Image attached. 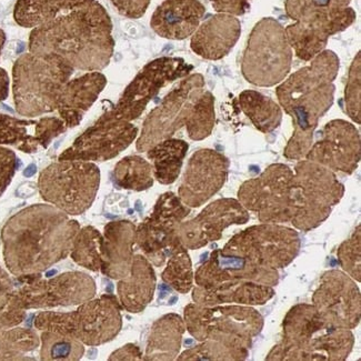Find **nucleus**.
<instances>
[{
  "instance_id": "nucleus-1",
  "label": "nucleus",
  "mask_w": 361,
  "mask_h": 361,
  "mask_svg": "<svg viewBox=\"0 0 361 361\" xmlns=\"http://www.w3.org/2000/svg\"><path fill=\"white\" fill-rule=\"evenodd\" d=\"M80 226L53 204H32L4 226V258L16 277L40 275L71 255Z\"/></svg>"
},
{
  "instance_id": "nucleus-2",
  "label": "nucleus",
  "mask_w": 361,
  "mask_h": 361,
  "mask_svg": "<svg viewBox=\"0 0 361 361\" xmlns=\"http://www.w3.org/2000/svg\"><path fill=\"white\" fill-rule=\"evenodd\" d=\"M28 48L29 53L51 56L73 69L102 71L114 55L113 23L94 0L32 28Z\"/></svg>"
},
{
  "instance_id": "nucleus-3",
  "label": "nucleus",
  "mask_w": 361,
  "mask_h": 361,
  "mask_svg": "<svg viewBox=\"0 0 361 361\" xmlns=\"http://www.w3.org/2000/svg\"><path fill=\"white\" fill-rule=\"evenodd\" d=\"M339 67V57L325 49L277 87L280 106L293 119V136L283 152L287 159L301 160L312 148L318 123L333 106Z\"/></svg>"
},
{
  "instance_id": "nucleus-4",
  "label": "nucleus",
  "mask_w": 361,
  "mask_h": 361,
  "mask_svg": "<svg viewBox=\"0 0 361 361\" xmlns=\"http://www.w3.org/2000/svg\"><path fill=\"white\" fill-rule=\"evenodd\" d=\"M353 343L351 330L329 325L312 305L300 304L286 314L281 341L266 359L343 361L348 358Z\"/></svg>"
},
{
  "instance_id": "nucleus-5",
  "label": "nucleus",
  "mask_w": 361,
  "mask_h": 361,
  "mask_svg": "<svg viewBox=\"0 0 361 361\" xmlns=\"http://www.w3.org/2000/svg\"><path fill=\"white\" fill-rule=\"evenodd\" d=\"M75 69L51 56L24 54L13 68V94L17 113L35 118L57 110L61 90Z\"/></svg>"
},
{
  "instance_id": "nucleus-6",
  "label": "nucleus",
  "mask_w": 361,
  "mask_h": 361,
  "mask_svg": "<svg viewBox=\"0 0 361 361\" xmlns=\"http://www.w3.org/2000/svg\"><path fill=\"white\" fill-rule=\"evenodd\" d=\"M343 194L345 186L334 171L310 160H300L291 179L289 223L301 231L319 227Z\"/></svg>"
},
{
  "instance_id": "nucleus-7",
  "label": "nucleus",
  "mask_w": 361,
  "mask_h": 361,
  "mask_svg": "<svg viewBox=\"0 0 361 361\" xmlns=\"http://www.w3.org/2000/svg\"><path fill=\"white\" fill-rule=\"evenodd\" d=\"M121 302L115 295H104L79 305L71 312H40L35 327L69 336L86 345H100L117 337L123 327Z\"/></svg>"
},
{
  "instance_id": "nucleus-8",
  "label": "nucleus",
  "mask_w": 361,
  "mask_h": 361,
  "mask_svg": "<svg viewBox=\"0 0 361 361\" xmlns=\"http://www.w3.org/2000/svg\"><path fill=\"white\" fill-rule=\"evenodd\" d=\"M185 326L196 341H215L249 349L262 333L264 318L252 306L190 304L185 308Z\"/></svg>"
},
{
  "instance_id": "nucleus-9",
  "label": "nucleus",
  "mask_w": 361,
  "mask_h": 361,
  "mask_svg": "<svg viewBox=\"0 0 361 361\" xmlns=\"http://www.w3.org/2000/svg\"><path fill=\"white\" fill-rule=\"evenodd\" d=\"M293 49L285 28L274 18L257 23L249 36L241 61V73L249 84L272 87L290 73Z\"/></svg>"
},
{
  "instance_id": "nucleus-10",
  "label": "nucleus",
  "mask_w": 361,
  "mask_h": 361,
  "mask_svg": "<svg viewBox=\"0 0 361 361\" xmlns=\"http://www.w3.org/2000/svg\"><path fill=\"white\" fill-rule=\"evenodd\" d=\"M100 185L98 166L82 160H58L40 173V196L67 215L78 216L92 207Z\"/></svg>"
},
{
  "instance_id": "nucleus-11",
  "label": "nucleus",
  "mask_w": 361,
  "mask_h": 361,
  "mask_svg": "<svg viewBox=\"0 0 361 361\" xmlns=\"http://www.w3.org/2000/svg\"><path fill=\"white\" fill-rule=\"evenodd\" d=\"M300 246V237L296 231L280 224L262 223L233 235L221 252L280 269L296 259Z\"/></svg>"
},
{
  "instance_id": "nucleus-12",
  "label": "nucleus",
  "mask_w": 361,
  "mask_h": 361,
  "mask_svg": "<svg viewBox=\"0 0 361 361\" xmlns=\"http://www.w3.org/2000/svg\"><path fill=\"white\" fill-rule=\"evenodd\" d=\"M194 66L183 58L161 57L147 63L127 86L115 107L98 121H131L140 117L147 106L166 85L190 75Z\"/></svg>"
},
{
  "instance_id": "nucleus-13",
  "label": "nucleus",
  "mask_w": 361,
  "mask_h": 361,
  "mask_svg": "<svg viewBox=\"0 0 361 361\" xmlns=\"http://www.w3.org/2000/svg\"><path fill=\"white\" fill-rule=\"evenodd\" d=\"M204 86L206 82L200 73L185 77L147 116L140 136L137 139V150L146 152L186 126L195 104L204 92Z\"/></svg>"
},
{
  "instance_id": "nucleus-14",
  "label": "nucleus",
  "mask_w": 361,
  "mask_h": 361,
  "mask_svg": "<svg viewBox=\"0 0 361 361\" xmlns=\"http://www.w3.org/2000/svg\"><path fill=\"white\" fill-rule=\"evenodd\" d=\"M189 214L190 208L168 191L158 198L149 217L136 228L137 246L156 267H163L178 244L177 231Z\"/></svg>"
},
{
  "instance_id": "nucleus-15",
  "label": "nucleus",
  "mask_w": 361,
  "mask_h": 361,
  "mask_svg": "<svg viewBox=\"0 0 361 361\" xmlns=\"http://www.w3.org/2000/svg\"><path fill=\"white\" fill-rule=\"evenodd\" d=\"M293 176V169L287 165H270L262 175L241 185L238 202L248 212H256L260 223H289V194Z\"/></svg>"
},
{
  "instance_id": "nucleus-16",
  "label": "nucleus",
  "mask_w": 361,
  "mask_h": 361,
  "mask_svg": "<svg viewBox=\"0 0 361 361\" xmlns=\"http://www.w3.org/2000/svg\"><path fill=\"white\" fill-rule=\"evenodd\" d=\"M96 283L86 272L69 271L50 279H36L25 283L15 291L19 304L26 309L79 306L94 298Z\"/></svg>"
},
{
  "instance_id": "nucleus-17",
  "label": "nucleus",
  "mask_w": 361,
  "mask_h": 361,
  "mask_svg": "<svg viewBox=\"0 0 361 361\" xmlns=\"http://www.w3.org/2000/svg\"><path fill=\"white\" fill-rule=\"evenodd\" d=\"M312 306L334 327L353 330L361 318V295L356 280L341 270H329L320 278Z\"/></svg>"
},
{
  "instance_id": "nucleus-18",
  "label": "nucleus",
  "mask_w": 361,
  "mask_h": 361,
  "mask_svg": "<svg viewBox=\"0 0 361 361\" xmlns=\"http://www.w3.org/2000/svg\"><path fill=\"white\" fill-rule=\"evenodd\" d=\"M138 136V128L129 121H97L59 156V160L102 163L117 157Z\"/></svg>"
},
{
  "instance_id": "nucleus-19",
  "label": "nucleus",
  "mask_w": 361,
  "mask_h": 361,
  "mask_svg": "<svg viewBox=\"0 0 361 361\" xmlns=\"http://www.w3.org/2000/svg\"><path fill=\"white\" fill-rule=\"evenodd\" d=\"M231 161L214 149H199L191 156L178 189L189 208H198L212 199L227 181Z\"/></svg>"
},
{
  "instance_id": "nucleus-20",
  "label": "nucleus",
  "mask_w": 361,
  "mask_h": 361,
  "mask_svg": "<svg viewBox=\"0 0 361 361\" xmlns=\"http://www.w3.org/2000/svg\"><path fill=\"white\" fill-rule=\"evenodd\" d=\"M360 157L358 129L348 121L335 119L324 127L305 158L334 173L351 175L358 168Z\"/></svg>"
},
{
  "instance_id": "nucleus-21",
  "label": "nucleus",
  "mask_w": 361,
  "mask_h": 361,
  "mask_svg": "<svg viewBox=\"0 0 361 361\" xmlns=\"http://www.w3.org/2000/svg\"><path fill=\"white\" fill-rule=\"evenodd\" d=\"M249 218L248 210L237 199H218L194 219L183 221L177 231V237L185 248L200 249L219 240L224 231L231 226L248 223Z\"/></svg>"
},
{
  "instance_id": "nucleus-22",
  "label": "nucleus",
  "mask_w": 361,
  "mask_h": 361,
  "mask_svg": "<svg viewBox=\"0 0 361 361\" xmlns=\"http://www.w3.org/2000/svg\"><path fill=\"white\" fill-rule=\"evenodd\" d=\"M194 279L196 286L204 289L243 281L274 287L279 283V272L275 268L266 267L243 257L224 254L221 249H217L197 269Z\"/></svg>"
},
{
  "instance_id": "nucleus-23",
  "label": "nucleus",
  "mask_w": 361,
  "mask_h": 361,
  "mask_svg": "<svg viewBox=\"0 0 361 361\" xmlns=\"http://www.w3.org/2000/svg\"><path fill=\"white\" fill-rule=\"evenodd\" d=\"M356 18V11L350 7L318 13L287 27L286 35L297 57L310 61L326 49L330 37L345 30Z\"/></svg>"
},
{
  "instance_id": "nucleus-24",
  "label": "nucleus",
  "mask_w": 361,
  "mask_h": 361,
  "mask_svg": "<svg viewBox=\"0 0 361 361\" xmlns=\"http://www.w3.org/2000/svg\"><path fill=\"white\" fill-rule=\"evenodd\" d=\"M241 35L238 18L218 13L199 26L191 38L190 47L207 61H220L231 53Z\"/></svg>"
},
{
  "instance_id": "nucleus-25",
  "label": "nucleus",
  "mask_w": 361,
  "mask_h": 361,
  "mask_svg": "<svg viewBox=\"0 0 361 361\" xmlns=\"http://www.w3.org/2000/svg\"><path fill=\"white\" fill-rule=\"evenodd\" d=\"M136 244V226L128 220H117L106 225L102 235L100 271L111 279H123L130 272Z\"/></svg>"
},
{
  "instance_id": "nucleus-26",
  "label": "nucleus",
  "mask_w": 361,
  "mask_h": 361,
  "mask_svg": "<svg viewBox=\"0 0 361 361\" xmlns=\"http://www.w3.org/2000/svg\"><path fill=\"white\" fill-rule=\"evenodd\" d=\"M204 13L199 0H165L154 11L150 26L166 39H186L200 26Z\"/></svg>"
},
{
  "instance_id": "nucleus-27",
  "label": "nucleus",
  "mask_w": 361,
  "mask_h": 361,
  "mask_svg": "<svg viewBox=\"0 0 361 361\" xmlns=\"http://www.w3.org/2000/svg\"><path fill=\"white\" fill-rule=\"evenodd\" d=\"M107 79L99 71L71 79L61 90L57 111L67 128H73L82 123L85 114L90 109L105 90Z\"/></svg>"
},
{
  "instance_id": "nucleus-28",
  "label": "nucleus",
  "mask_w": 361,
  "mask_h": 361,
  "mask_svg": "<svg viewBox=\"0 0 361 361\" xmlns=\"http://www.w3.org/2000/svg\"><path fill=\"white\" fill-rule=\"evenodd\" d=\"M157 278L152 264L144 255H135L128 276L119 279L118 300L131 314L144 312L154 299Z\"/></svg>"
},
{
  "instance_id": "nucleus-29",
  "label": "nucleus",
  "mask_w": 361,
  "mask_h": 361,
  "mask_svg": "<svg viewBox=\"0 0 361 361\" xmlns=\"http://www.w3.org/2000/svg\"><path fill=\"white\" fill-rule=\"evenodd\" d=\"M192 300L200 306L217 305H244V306H262L267 304L275 296V290L269 286L243 281L226 283L215 288L204 289L192 287Z\"/></svg>"
},
{
  "instance_id": "nucleus-30",
  "label": "nucleus",
  "mask_w": 361,
  "mask_h": 361,
  "mask_svg": "<svg viewBox=\"0 0 361 361\" xmlns=\"http://www.w3.org/2000/svg\"><path fill=\"white\" fill-rule=\"evenodd\" d=\"M185 331L186 326L179 314H168L159 318L150 330L144 360L169 361L177 358Z\"/></svg>"
},
{
  "instance_id": "nucleus-31",
  "label": "nucleus",
  "mask_w": 361,
  "mask_h": 361,
  "mask_svg": "<svg viewBox=\"0 0 361 361\" xmlns=\"http://www.w3.org/2000/svg\"><path fill=\"white\" fill-rule=\"evenodd\" d=\"M92 1L94 0H18L13 9V19L19 26L35 28Z\"/></svg>"
},
{
  "instance_id": "nucleus-32",
  "label": "nucleus",
  "mask_w": 361,
  "mask_h": 361,
  "mask_svg": "<svg viewBox=\"0 0 361 361\" xmlns=\"http://www.w3.org/2000/svg\"><path fill=\"white\" fill-rule=\"evenodd\" d=\"M189 145L181 139L168 138L147 150L152 160L154 177L161 185H171L178 179Z\"/></svg>"
},
{
  "instance_id": "nucleus-33",
  "label": "nucleus",
  "mask_w": 361,
  "mask_h": 361,
  "mask_svg": "<svg viewBox=\"0 0 361 361\" xmlns=\"http://www.w3.org/2000/svg\"><path fill=\"white\" fill-rule=\"evenodd\" d=\"M238 102L243 113L262 134L276 130L283 121V110L277 102L256 90L241 92Z\"/></svg>"
},
{
  "instance_id": "nucleus-34",
  "label": "nucleus",
  "mask_w": 361,
  "mask_h": 361,
  "mask_svg": "<svg viewBox=\"0 0 361 361\" xmlns=\"http://www.w3.org/2000/svg\"><path fill=\"white\" fill-rule=\"evenodd\" d=\"M113 178L116 186L134 191L152 188L154 180L152 164L140 156H127L118 161Z\"/></svg>"
},
{
  "instance_id": "nucleus-35",
  "label": "nucleus",
  "mask_w": 361,
  "mask_h": 361,
  "mask_svg": "<svg viewBox=\"0 0 361 361\" xmlns=\"http://www.w3.org/2000/svg\"><path fill=\"white\" fill-rule=\"evenodd\" d=\"M37 121H24L0 114V146H13L26 154H35L40 148L35 136Z\"/></svg>"
},
{
  "instance_id": "nucleus-36",
  "label": "nucleus",
  "mask_w": 361,
  "mask_h": 361,
  "mask_svg": "<svg viewBox=\"0 0 361 361\" xmlns=\"http://www.w3.org/2000/svg\"><path fill=\"white\" fill-rule=\"evenodd\" d=\"M194 270L188 254V249L180 243L176 245L171 256L168 257L167 266L161 274L164 283L179 293H188L194 287Z\"/></svg>"
},
{
  "instance_id": "nucleus-37",
  "label": "nucleus",
  "mask_w": 361,
  "mask_h": 361,
  "mask_svg": "<svg viewBox=\"0 0 361 361\" xmlns=\"http://www.w3.org/2000/svg\"><path fill=\"white\" fill-rule=\"evenodd\" d=\"M73 262L90 271H99L102 260V235L92 226L77 233L71 252Z\"/></svg>"
},
{
  "instance_id": "nucleus-38",
  "label": "nucleus",
  "mask_w": 361,
  "mask_h": 361,
  "mask_svg": "<svg viewBox=\"0 0 361 361\" xmlns=\"http://www.w3.org/2000/svg\"><path fill=\"white\" fill-rule=\"evenodd\" d=\"M40 337L27 328L0 330V360H23L27 353L39 347Z\"/></svg>"
},
{
  "instance_id": "nucleus-39",
  "label": "nucleus",
  "mask_w": 361,
  "mask_h": 361,
  "mask_svg": "<svg viewBox=\"0 0 361 361\" xmlns=\"http://www.w3.org/2000/svg\"><path fill=\"white\" fill-rule=\"evenodd\" d=\"M42 360H80L85 355L84 343L69 336L51 331H42L40 336Z\"/></svg>"
},
{
  "instance_id": "nucleus-40",
  "label": "nucleus",
  "mask_w": 361,
  "mask_h": 361,
  "mask_svg": "<svg viewBox=\"0 0 361 361\" xmlns=\"http://www.w3.org/2000/svg\"><path fill=\"white\" fill-rule=\"evenodd\" d=\"M215 121V97L204 90L195 104L185 126L189 138L196 142L207 138L214 130Z\"/></svg>"
},
{
  "instance_id": "nucleus-41",
  "label": "nucleus",
  "mask_w": 361,
  "mask_h": 361,
  "mask_svg": "<svg viewBox=\"0 0 361 361\" xmlns=\"http://www.w3.org/2000/svg\"><path fill=\"white\" fill-rule=\"evenodd\" d=\"M249 349L225 345L215 341H204L188 350L183 351L177 359L191 360H245L248 358Z\"/></svg>"
},
{
  "instance_id": "nucleus-42",
  "label": "nucleus",
  "mask_w": 361,
  "mask_h": 361,
  "mask_svg": "<svg viewBox=\"0 0 361 361\" xmlns=\"http://www.w3.org/2000/svg\"><path fill=\"white\" fill-rule=\"evenodd\" d=\"M351 0H286V13L293 20L347 8Z\"/></svg>"
},
{
  "instance_id": "nucleus-43",
  "label": "nucleus",
  "mask_w": 361,
  "mask_h": 361,
  "mask_svg": "<svg viewBox=\"0 0 361 361\" xmlns=\"http://www.w3.org/2000/svg\"><path fill=\"white\" fill-rule=\"evenodd\" d=\"M361 227L353 231L350 238L343 241L338 248V262L347 275L350 276L357 283L361 280Z\"/></svg>"
},
{
  "instance_id": "nucleus-44",
  "label": "nucleus",
  "mask_w": 361,
  "mask_h": 361,
  "mask_svg": "<svg viewBox=\"0 0 361 361\" xmlns=\"http://www.w3.org/2000/svg\"><path fill=\"white\" fill-rule=\"evenodd\" d=\"M361 59L360 51L351 63L345 90V113L356 123L361 121Z\"/></svg>"
},
{
  "instance_id": "nucleus-45",
  "label": "nucleus",
  "mask_w": 361,
  "mask_h": 361,
  "mask_svg": "<svg viewBox=\"0 0 361 361\" xmlns=\"http://www.w3.org/2000/svg\"><path fill=\"white\" fill-rule=\"evenodd\" d=\"M26 312L19 304L15 291L0 293V330L20 325L26 318Z\"/></svg>"
},
{
  "instance_id": "nucleus-46",
  "label": "nucleus",
  "mask_w": 361,
  "mask_h": 361,
  "mask_svg": "<svg viewBox=\"0 0 361 361\" xmlns=\"http://www.w3.org/2000/svg\"><path fill=\"white\" fill-rule=\"evenodd\" d=\"M66 127L61 118L44 117L37 121L35 136L38 139L40 147L46 149L56 137L65 133Z\"/></svg>"
},
{
  "instance_id": "nucleus-47",
  "label": "nucleus",
  "mask_w": 361,
  "mask_h": 361,
  "mask_svg": "<svg viewBox=\"0 0 361 361\" xmlns=\"http://www.w3.org/2000/svg\"><path fill=\"white\" fill-rule=\"evenodd\" d=\"M18 167V159L13 150L0 146V196L13 180Z\"/></svg>"
},
{
  "instance_id": "nucleus-48",
  "label": "nucleus",
  "mask_w": 361,
  "mask_h": 361,
  "mask_svg": "<svg viewBox=\"0 0 361 361\" xmlns=\"http://www.w3.org/2000/svg\"><path fill=\"white\" fill-rule=\"evenodd\" d=\"M118 13L127 18L137 19L144 16L152 0H110Z\"/></svg>"
},
{
  "instance_id": "nucleus-49",
  "label": "nucleus",
  "mask_w": 361,
  "mask_h": 361,
  "mask_svg": "<svg viewBox=\"0 0 361 361\" xmlns=\"http://www.w3.org/2000/svg\"><path fill=\"white\" fill-rule=\"evenodd\" d=\"M252 0H212V7L217 13L231 16L245 15L250 8Z\"/></svg>"
},
{
  "instance_id": "nucleus-50",
  "label": "nucleus",
  "mask_w": 361,
  "mask_h": 361,
  "mask_svg": "<svg viewBox=\"0 0 361 361\" xmlns=\"http://www.w3.org/2000/svg\"><path fill=\"white\" fill-rule=\"evenodd\" d=\"M142 350L138 345L128 343L121 349L114 351L110 355L109 360H142L144 359Z\"/></svg>"
},
{
  "instance_id": "nucleus-51",
  "label": "nucleus",
  "mask_w": 361,
  "mask_h": 361,
  "mask_svg": "<svg viewBox=\"0 0 361 361\" xmlns=\"http://www.w3.org/2000/svg\"><path fill=\"white\" fill-rule=\"evenodd\" d=\"M9 80L8 73L5 69L0 68V102L7 99L9 94Z\"/></svg>"
},
{
  "instance_id": "nucleus-52",
  "label": "nucleus",
  "mask_w": 361,
  "mask_h": 361,
  "mask_svg": "<svg viewBox=\"0 0 361 361\" xmlns=\"http://www.w3.org/2000/svg\"><path fill=\"white\" fill-rule=\"evenodd\" d=\"M13 290V281L8 272L0 266V293Z\"/></svg>"
},
{
  "instance_id": "nucleus-53",
  "label": "nucleus",
  "mask_w": 361,
  "mask_h": 361,
  "mask_svg": "<svg viewBox=\"0 0 361 361\" xmlns=\"http://www.w3.org/2000/svg\"><path fill=\"white\" fill-rule=\"evenodd\" d=\"M6 42V35L4 32L3 29H0V55H1V51H3L4 45H5Z\"/></svg>"
}]
</instances>
